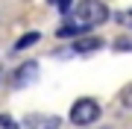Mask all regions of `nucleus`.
Returning a JSON list of instances; mask_svg holds the SVG:
<instances>
[{
  "label": "nucleus",
  "instance_id": "nucleus-3",
  "mask_svg": "<svg viewBox=\"0 0 132 129\" xmlns=\"http://www.w3.org/2000/svg\"><path fill=\"white\" fill-rule=\"evenodd\" d=\"M24 126L27 129H59L62 117L59 115H38V111H29V115L24 117Z\"/></svg>",
  "mask_w": 132,
  "mask_h": 129
},
{
  "label": "nucleus",
  "instance_id": "nucleus-10",
  "mask_svg": "<svg viewBox=\"0 0 132 129\" xmlns=\"http://www.w3.org/2000/svg\"><path fill=\"white\" fill-rule=\"evenodd\" d=\"M114 21H118V24H123V27H132V9L118 12V15H114Z\"/></svg>",
  "mask_w": 132,
  "mask_h": 129
},
{
  "label": "nucleus",
  "instance_id": "nucleus-7",
  "mask_svg": "<svg viewBox=\"0 0 132 129\" xmlns=\"http://www.w3.org/2000/svg\"><path fill=\"white\" fill-rule=\"evenodd\" d=\"M41 38V32H29V35H21L18 41H15V50H24V47H32V44Z\"/></svg>",
  "mask_w": 132,
  "mask_h": 129
},
{
  "label": "nucleus",
  "instance_id": "nucleus-5",
  "mask_svg": "<svg viewBox=\"0 0 132 129\" xmlns=\"http://www.w3.org/2000/svg\"><path fill=\"white\" fill-rule=\"evenodd\" d=\"M38 76V62H27V65H21L18 67V73H15V82L18 85H27V82H32Z\"/></svg>",
  "mask_w": 132,
  "mask_h": 129
},
{
  "label": "nucleus",
  "instance_id": "nucleus-11",
  "mask_svg": "<svg viewBox=\"0 0 132 129\" xmlns=\"http://www.w3.org/2000/svg\"><path fill=\"white\" fill-rule=\"evenodd\" d=\"M114 50H132V38H118L114 41Z\"/></svg>",
  "mask_w": 132,
  "mask_h": 129
},
{
  "label": "nucleus",
  "instance_id": "nucleus-4",
  "mask_svg": "<svg viewBox=\"0 0 132 129\" xmlns=\"http://www.w3.org/2000/svg\"><path fill=\"white\" fill-rule=\"evenodd\" d=\"M103 47V38H97V35H79V38L73 41V53H79V56H85V53H94Z\"/></svg>",
  "mask_w": 132,
  "mask_h": 129
},
{
  "label": "nucleus",
  "instance_id": "nucleus-1",
  "mask_svg": "<svg viewBox=\"0 0 132 129\" xmlns=\"http://www.w3.org/2000/svg\"><path fill=\"white\" fill-rule=\"evenodd\" d=\"M106 18H109V9L100 0H82V3H76V9L71 15V24L82 27V29H91V27L103 24Z\"/></svg>",
  "mask_w": 132,
  "mask_h": 129
},
{
  "label": "nucleus",
  "instance_id": "nucleus-8",
  "mask_svg": "<svg viewBox=\"0 0 132 129\" xmlns=\"http://www.w3.org/2000/svg\"><path fill=\"white\" fill-rule=\"evenodd\" d=\"M120 106L123 109H132V82L123 85V91H120Z\"/></svg>",
  "mask_w": 132,
  "mask_h": 129
},
{
  "label": "nucleus",
  "instance_id": "nucleus-12",
  "mask_svg": "<svg viewBox=\"0 0 132 129\" xmlns=\"http://www.w3.org/2000/svg\"><path fill=\"white\" fill-rule=\"evenodd\" d=\"M47 3L59 6V12H71V0H47Z\"/></svg>",
  "mask_w": 132,
  "mask_h": 129
},
{
  "label": "nucleus",
  "instance_id": "nucleus-2",
  "mask_svg": "<svg viewBox=\"0 0 132 129\" xmlns=\"http://www.w3.org/2000/svg\"><path fill=\"white\" fill-rule=\"evenodd\" d=\"M100 117V103L91 100V97H79L71 106V123L73 126H91Z\"/></svg>",
  "mask_w": 132,
  "mask_h": 129
},
{
  "label": "nucleus",
  "instance_id": "nucleus-6",
  "mask_svg": "<svg viewBox=\"0 0 132 129\" xmlns=\"http://www.w3.org/2000/svg\"><path fill=\"white\" fill-rule=\"evenodd\" d=\"M82 32H85V29H82V27H76V24H71V21H68V24H62V27L56 29V35H59V38H73V41L79 38Z\"/></svg>",
  "mask_w": 132,
  "mask_h": 129
},
{
  "label": "nucleus",
  "instance_id": "nucleus-9",
  "mask_svg": "<svg viewBox=\"0 0 132 129\" xmlns=\"http://www.w3.org/2000/svg\"><path fill=\"white\" fill-rule=\"evenodd\" d=\"M0 129H21V126H18V120H15V117L0 115Z\"/></svg>",
  "mask_w": 132,
  "mask_h": 129
}]
</instances>
